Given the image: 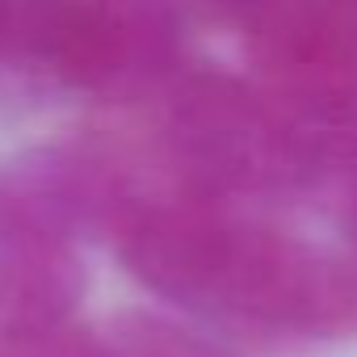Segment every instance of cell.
<instances>
[{
  "label": "cell",
  "instance_id": "1",
  "mask_svg": "<svg viewBox=\"0 0 357 357\" xmlns=\"http://www.w3.org/2000/svg\"><path fill=\"white\" fill-rule=\"evenodd\" d=\"M118 252L151 294L206 319L278 336L357 328V269L206 206L122 211Z\"/></svg>",
  "mask_w": 357,
  "mask_h": 357
},
{
  "label": "cell",
  "instance_id": "2",
  "mask_svg": "<svg viewBox=\"0 0 357 357\" xmlns=\"http://www.w3.org/2000/svg\"><path fill=\"white\" fill-rule=\"evenodd\" d=\"M168 143L206 194H265L319 164V135L231 76H190L172 97Z\"/></svg>",
  "mask_w": 357,
  "mask_h": 357
},
{
  "label": "cell",
  "instance_id": "3",
  "mask_svg": "<svg viewBox=\"0 0 357 357\" xmlns=\"http://www.w3.org/2000/svg\"><path fill=\"white\" fill-rule=\"evenodd\" d=\"M34 59L72 89H122L155 76L176 51L168 0H22Z\"/></svg>",
  "mask_w": 357,
  "mask_h": 357
},
{
  "label": "cell",
  "instance_id": "4",
  "mask_svg": "<svg viewBox=\"0 0 357 357\" xmlns=\"http://www.w3.org/2000/svg\"><path fill=\"white\" fill-rule=\"evenodd\" d=\"M261 63L307 105L344 109L357 93V0H265L248 17Z\"/></svg>",
  "mask_w": 357,
  "mask_h": 357
},
{
  "label": "cell",
  "instance_id": "5",
  "mask_svg": "<svg viewBox=\"0 0 357 357\" xmlns=\"http://www.w3.org/2000/svg\"><path fill=\"white\" fill-rule=\"evenodd\" d=\"M84 269L63 227L13 202L0 227V332L38 336L72 324Z\"/></svg>",
  "mask_w": 357,
  "mask_h": 357
},
{
  "label": "cell",
  "instance_id": "6",
  "mask_svg": "<svg viewBox=\"0 0 357 357\" xmlns=\"http://www.w3.org/2000/svg\"><path fill=\"white\" fill-rule=\"evenodd\" d=\"M101 357H231L219 340L168 315L135 311L101 336Z\"/></svg>",
  "mask_w": 357,
  "mask_h": 357
},
{
  "label": "cell",
  "instance_id": "7",
  "mask_svg": "<svg viewBox=\"0 0 357 357\" xmlns=\"http://www.w3.org/2000/svg\"><path fill=\"white\" fill-rule=\"evenodd\" d=\"M0 357H101V336L63 324L38 336H5Z\"/></svg>",
  "mask_w": 357,
  "mask_h": 357
},
{
  "label": "cell",
  "instance_id": "8",
  "mask_svg": "<svg viewBox=\"0 0 357 357\" xmlns=\"http://www.w3.org/2000/svg\"><path fill=\"white\" fill-rule=\"evenodd\" d=\"M211 5L223 9V13H231V17H244V22H248V17L265 5V0H211Z\"/></svg>",
  "mask_w": 357,
  "mask_h": 357
},
{
  "label": "cell",
  "instance_id": "9",
  "mask_svg": "<svg viewBox=\"0 0 357 357\" xmlns=\"http://www.w3.org/2000/svg\"><path fill=\"white\" fill-rule=\"evenodd\" d=\"M13 13H17L13 0H0V43H5V34L13 30Z\"/></svg>",
  "mask_w": 357,
  "mask_h": 357
}]
</instances>
